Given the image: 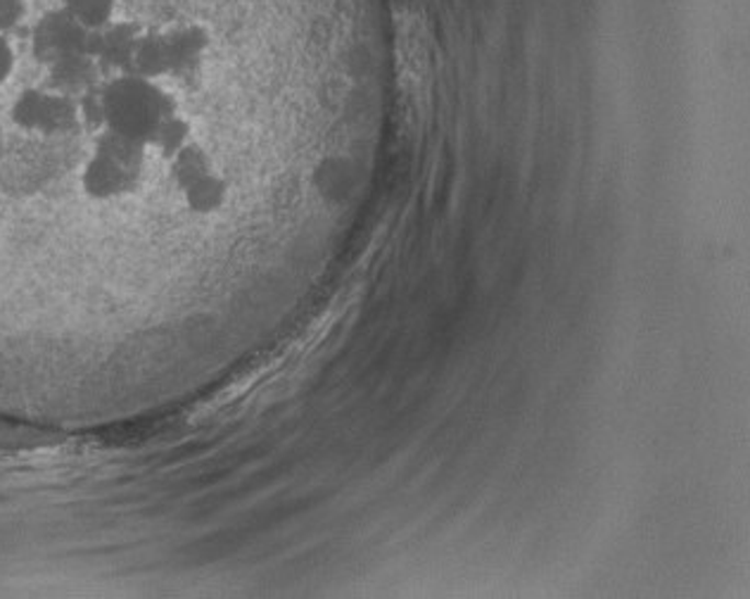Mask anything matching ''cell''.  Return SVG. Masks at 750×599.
<instances>
[{"label":"cell","mask_w":750,"mask_h":599,"mask_svg":"<svg viewBox=\"0 0 750 599\" xmlns=\"http://www.w3.org/2000/svg\"><path fill=\"white\" fill-rule=\"evenodd\" d=\"M188 143H191V122H188L181 112H174L169 114L160 128H157L150 148H155L169 162L183 146H188Z\"/></svg>","instance_id":"cell-7"},{"label":"cell","mask_w":750,"mask_h":599,"mask_svg":"<svg viewBox=\"0 0 750 599\" xmlns=\"http://www.w3.org/2000/svg\"><path fill=\"white\" fill-rule=\"evenodd\" d=\"M132 75L146 77L157 81L160 77L169 75V50L167 38L160 32H146L138 36L134 60H132Z\"/></svg>","instance_id":"cell-4"},{"label":"cell","mask_w":750,"mask_h":599,"mask_svg":"<svg viewBox=\"0 0 750 599\" xmlns=\"http://www.w3.org/2000/svg\"><path fill=\"white\" fill-rule=\"evenodd\" d=\"M226 195H228V185L219 174H214V171H209L207 177L197 179L183 191L188 210L195 214H214L216 210H221L226 203Z\"/></svg>","instance_id":"cell-6"},{"label":"cell","mask_w":750,"mask_h":599,"mask_svg":"<svg viewBox=\"0 0 750 599\" xmlns=\"http://www.w3.org/2000/svg\"><path fill=\"white\" fill-rule=\"evenodd\" d=\"M209 171H214V167H212L207 150L193 140L169 160V177L181 191H185L188 185L195 183L197 179L207 177Z\"/></svg>","instance_id":"cell-5"},{"label":"cell","mask_w":750,"mask_h":599,"mask_svg":"<svg viewBox=\"0 0 750 599\" xmlns=\"http://www.w3.org/2000/svg\"><path fill=\"white\" fill-rule=\"evenodd\" d=\"M143 34V26L136 20L117 18L105 26L103 32V65L112 75H124L132 71V60L138 36Z\"/></svg>","instance_id":"cell-2"},{"label":"cell","mask_w":750,"mask_h":599,"mask_svg":"<svg viewBox=\"0 0 750 599\" xmlns=\"http://www.w3.org/2000/svg\"><path fill=\"white\" fill-rule=\"evenodd\" d=\"M167 50H169V75L183 77L191 75L195 69V63L202 57L207 48V34L200 26H181L174 32L164 34Z\"/></svg>","instance_id":"cell-3"},{"label":"cell","mask_w":750,"mask_h":599,"mask_svg":"<svg viewBox=\"0 0 750 599\" xmlns=\"http://www.w3.org/2000/svg\"><path fill=\"white\" fill-rule=\"evenodd\" d=\"M174 112H179L174 95L152 79L124 71L105 83L107 128L143 146L150 148L157 128Z\"/></svg>","instance_id":"cell-1"}]
</instances>
